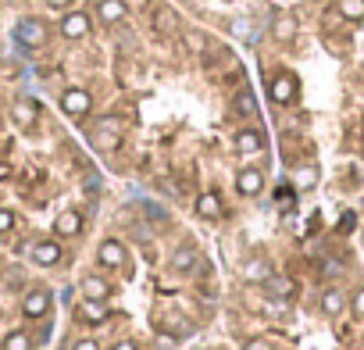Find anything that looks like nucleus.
Returning <instances> with one entry per match:
<instances>
[{"label":"nucleus","mask_w":364,"mask_h":350,"mask_svg":"<svg viewBox=\"0 0 364 350\" xmlns=\"http://www.w3.org/2000/svg\"><path fill=\"white\" fill-rule=\"evenodd\" d=\"M350 311H353V318H360V322H364V286H360V290H353V297H350Z\"/></svg>","instance_id":"393cba45"},{"label":"nucleus","mask_w":364,"mask_h":350,"mask_svg":"<svg viewBox=\"0 0 364 350\" xmlns=\"http://www.w3.org/2000/svg\"><path fill=\"white\" fill-rule=\"evenodd\" d=\"M222 211H225V208H222V197H218L215 190H208V193L197 197V215H200L204 222H218Z\"/></svg>","instance_id":"ddd939ff"},{"label":"nucleus","mask_w":364,"mask_h":350,"mask_svg":"<svg viewBox=\"0 0 364 350\" xmlns=\"http://www.w3.org/2000/svg\"><path fill=\"white\" fill-rule=\"evenodd\" d=\"M175 339H178L175 332H161V336H157V343H161V346H175Z\"/></svg>","instance_id":"2f4dec72"},{"label":"nucleus","mask_w":364,"mask_h":350,"mask_svg":"<svg viewBox=\"0 0 364 350\" xmlns=\"http://www.w3.org/2000/svg\"><path fill=\"white\" fill-rule=\"evenodd\" d=\"M15 40L22 43V47H43L47 43V22L43 18H22L18 26H15Z\"/></svg>","instance_id":"7ed1b4c3"},{"label":"nucleus","mask_w":364,"mask_h":350,"mask_svg":"<svg viewBox=\"0 0 364 350\" xmlns=\"http://www.w3.org/2000/svg\"><path fill=\"white\" fill-rule=\"evenodd\" d=\"M72 350H100V343H97V339H90V336H82V339H75V343H72Z\"/></svg>","instance_id":"cd10ccee"},{"label":"nucleus","mask_w":364,"mask_h":350,"mask_svg":"<svg viewBox=\"0 0 364 350\" xmlns=\"http://www.w3.org/2000/svg\"><path fill=\"white\" fill-rule=\"evenodd\" d=\"M111 350H139V346H136V343H132V339H118V343H114V346H111Z\"/></svg>","instance_id":"473e14b6"},{"label":"nucleus","mask_w":364,"mask_h":350,"mask_svg":"<svg viewBox=\"0 0 364 350\" xmlns=\"http://www.w3.org/2000/svg\"><path fill=\"white\" fill-rule=\"evenodd\" d=\"M50 304H54L50 290H29V293L22 297V314H26L29 322L47 318V314H50Z\"/></svg>","instance_id":"39448f33"},{"label":"nucleus","mask_w":364,"mask_h":350,"mask_svg":"<svg viewBox=\"0 0 364 350\" xmlns=\"http://www.w3.org/2000/svg\"><path fill=\"white\" fill-rule=\"evenodd\" d=\"M314 179H318L314 168H311V171H300V186H314Z\"/></svg>","instance_id":"7c9ffc66"},{"label":"nucleus","mask_w":364,"mask_h":350,"mask_svg":"<svg viewBox=\"0 0 364 350\" xmlns=\"http://www.w3.org/2000/svg\"><path fill=\"white\" fill-rule=\"evenodd\" d=\"M154 22H157V29H171V26H175V11H168V8H161V11L154 15Z\"/></svg>","instance_id":"a878e982"},{"label":"nucleus","mask_w":364,"mask_h":350,"mask_svg":"<svg viewBox=\"0 0 364 350\" xmlns=\"http://www.w3.org/2000/svg\"><path fill=\"white\" fill-rule=\"evenodd\" d=\"M336 11L346 22H364V0H336Z\"/></svg>","instance_id":"412c9836"},{"label":"nucleus","mask_w":364,"mask_h":350,"mask_svg":"<svg viewBox=\"0 0 364 350\" xmlns=\"http://www.w3.org/2000/svg\"><path fill=\"white\" fill-rule=\"evenodd\" d=\"M243 350H272V343H268V339H247Z\"/></svg>","instance_id":"c756f323"},{"label":"nucleus","mask_w":364,"mask_h":350,"mask_svg":"<svg viewBox=\"0 0 364 350\" xmlns=\"http://www.w3.org/2000/svg\"><path fill=\"white\" fill-rule=\"evenodd\" d=\"M197 261H200V254H197L193 243H182V247L171 254V268H175V272H193Z\"/></svg>","instance_id":"f3484780"},{"label":"nucleus","mask_w":364,"mask_h":350,"mask_svg":"<svg viewBox=\"0 0 364 350\" xmlns=\"http://www.w3.org/2000/svg\"><path fill=\"white\" fill-rule=\"evenodd\" d=\"M272 36H275V40H282V43H289V40L296 36V22H293L289 15H279V18L272 22Z\"/></svg>","instance_id":"4be33fe9"},{"label":"nucleus","mask_w":364,"mask_h":350,"mask_svg":"<svg viewBox=\"0 0 364 350\" xmlns=\"http://www.w3.org/2000/svg\"><path fill=\"white\" fill-rule=\"evenodd\" d=\"M72 4V0H47V8H54V11H65Z\"/></svg>","instance_id":"72a5a7b5"},{"label":"nucleus","mask_w":364,"mask_h":350,"mask_svg":"<svg viewBox=\"0 0 364 350\" xmlns=\"http://www.w3.org/2000/svg\"><path fill=\"white\" fill-rule=\"evenodd\" d=\"M82 297H86V300H104V304H107L111 282H107L104 275H86V279H82Z\"/></svg>","instance_id":"dca6fc26"},{"label":"nucleus","mask_w":364,"mask_h":350,"mask_svg":"<svg viewBox=\"0 0 364 350\" xmlns=\"http://www.w3.org/2000/svg\"><path fill=\"white\" fill-rule=\"evenodd\" d=\"M97 18L104 26H118V22L129 18V4H125V0H100V4H97Z\"/></svg>","instance_id":"9b49d317"},{"label":"nucleus","mask_w":364,"mask_h":350,"mask_svg":"<svg viewBox=\"0 0 364 350\" xmlns=\"http://www.w3.org/2000/svg\"><path fill=\"white\" fill-rule=\"evenodd\" d=\"M236 190H240L243 197H261V190H264V171H261V168H240V171H236Z\"/></svg>","instance_id":"1a4fd4ad"},{"label":"nucleus","mask_w":364,"mask_h":350,"mask_svg":"<svg viewBox=\"0 0 364 350\" xmlns=\"http://www.w3.org/2000/svg\"><path fill=\"white\" fill-rule=\"evenodd\" d=\"M61 36L65 40H86L90 36V15L86 11H68L61 18Z\"/></svg>","instance_id":"9d476101"},{"label":"nucleus","mask_w":364,"mask_h":350,"mask_svg":"<svg viewBox=\"0 0 364 350\" xmlns=\"http://www.w3.org/2000/svg\"><path fill=\"white\" fill-rule=\"evenodd\" d=\"M90 143H93L100 154H114V150L122 147V125H118L114 118H104L100 125H93Z\"/></svg>","instance_id":"f257e3e1"},{"label":"nucleus","mask_w":364,"mask_h":350,"mask_svg":"<svg viewBox=\"0 0 364 350\" xmlns=\"http://www.w3.org/2000/svg\"><path fill=\"white\" fill-rule=\"evenodd\" d=\"M29 254H33V261H36L40 268H54V265H61V258H65V250H61L58 240H36Z\"/></svg>","instance_id":"423d86ee"},{"label":"nucleus","mask_w":364,"mask_h":350,"mask_svg":"<svg viewBox=\"0 0 364 350\" xmlns=\"http://www.w3.org/2000/svg\"><path fill=\"white\" fill-rule=\"evenodd\" d=\"M186 43H190V47H197V51H200V47H204V43H208V40H204V36H200V33H193V36H190V40H186Z\"/></svg>","instance_id":"f704fd0d"},{"label":"nucleus","mask_w":364,"mask_h":350,"mask_svg":"<svg viewBox=\"0 0 364 350\" xmlns=\"http://www.w3.org/2000/svg\"><path fill=\"white\" fill-rule=\"evenodd\" d=\"M75 314L82 318V322H90V325H100V322H107V304L104 300H79V307H75Z\"/></svg>","instance_id":"4468645a"},{"label":"nucleus","mask_w":364,"mask_h":350,"mask_svg":"<svg viewBox=\"0 0 364 350\" xmlns=\"http://www.w3.org/2000/svg\"><path fill=\"white\" fill-rule=\"evenodd\" d=\"M232 33H236V36H243V40H254V26H247L243 18H236V22H232Z\"/></svg>","instance_id":"bb28decb"},{"label":"nucleus","mask_w":364,"mask_h":350,"mask_svg":"<svg viewBox=\"0 0 364 350\" xmlns=\"http://www.w3.org/2000/svg\"><path fill=\"white\" fill-rule=\"evenodd\" d=\"M0 350H36V339L26 329H11L4 339H0Z\"/></svg>","instance_id":"6ab92c4d"},{"label":"nucleus","mask_w":364,"mask_h":350,"mask_svg":"<svg viewBox=\"0 0 364 350\" xmlns=\"http://www.w3.org/2000/svg\"><path fill=\"white\" fill-rule=\"evenodd\" d=\"M11 122H15L18 129H33V125L40 122V104L29 100V97H18V100L11 104Z\"/></svg>","instance_id":"6e6552de"},{"label":"nucleus","mask_w":364,"mask_h":350,"mask_svg":"<svg viewBox=\"0 0 364 350\" xmlns=\"http://www.w3.org/2000/svg\"><path fill=\"white\" fill-rule=\"evenodd\" d=\"M268 93H272V100H275V104H293V100H296V93H300V83H296V75H293V72H279V75H272Z\"/></svg>","instance_id":"20e7f679"},{"label":"nucleus","mask_w":364,"mask_h":350,"mask_svg":"<svg viewBox=\"0 0 364 350\" xmlns=\"http://www.w3.org/2000/svg\"><path fill=\"white\" fill-rule=\"evenodd\" d=\"M54 233L65 236V240H68V236H79V233H82V215H79V211H61V215L54 218Z\"/></svg>","instance_id":"2eb2a0df"},{"label":"nucleus","mask_w":364,"mask_h":350,"mask_svg":"<svg viewBox=\"0 0 364 350\" xmlns=\"http://www.w3.org/2000/svg\"><path fill=\"white\" fill-rule=\"evenodd\" d=\"M243 275L254 279V282H264V279H268V265H264V261H250V265L243 268Z\"/></svg>","instance_id":"5701e85b"},{"label":"nucleus","mask_w":364,"mask_h":350,"mask_svg":"<svg viewBox=\"0 0 364 350\" xmlns=\"http://www.w3.org/2000/svg\"><path fill=\"white\" fill-rule=\"evenodd\" d=\"M97 261H100V268H122L129 261V250H125L122 240H104L97 247Z\"/></svg>","instance_id":"0eeeda50"},{"label":"nucleus","mask_w":364,"mask_h":350,"mask_svg":"<svg viewBox=\"0 0 364 350\" xmlns=\"http://www.w3.org/2000/svg\"><path fill=\"white\" fill-rule=\"evenodd\" d=\"M15 222H18V218H15L11 208H0V236H8V233L15 229Z\"/></svg>","instance_id":"b1692460"},{"label":"nucleus","mask_w":364,"mask_h":350,"mask_svg":"<svg viewBox=\"0 0 364 350\" xmlns=\"http://www.w3.org/2000/svg\"><path fill=\"white\" fill-rule=\"evenodd\" d=\"M343 307H346V293H343V290H325V293H321V311H325V314L336 318V314H343Z\"/></svg>","instance_id":"aec40b11"},{"label":"nucleus","mask_w":364,"mask_h":350,"mask_svg":"<svg viewBox=\"0 0 364 350\" xmlns=\"http://www.w3.org/2000/svg\"><path fill=\"white\" fill-rule=\"evenodd\" d=\"M236 107H240L243 115H250V111H254V97H247V93H243V97L236 100Z\"/></svg>","instance_id":"c85d7f7f"},{"label":"nucleus","mask_w":364,"mask_h":350,"mask_svg":"<svg viewBox=\"0 0 364 350\" xmlns=\"http://www.w3.org/2000/svg\"><path fill=\"white\" fill-rule=\"evenodd\" d=\"M61 111L68 115V118H86L90 111H93V97H90V90H82V86H68L65 93H61Z\"/></svg>","instance_id":"f03ea898"},{"label":"nucleus","mask_w":364,"mask_h":350,"mask_svg":"<svg viewBox=\"0 0 364 350\" xmlns=\"http://www.w3.org/2000/svg\"><path fill=\"white\" fill-rule=\"evenodd\" d=\"M232 143H236L240 154H261L264 150V132L261 129H240Z\"/></svg>","instance_id":"f8f14e48"},{"label":"nucleus","mask_w":364,"mask_h":350,"mask_svg":"<svg viewBox=\"0 0 364 350\" xmlns=\"http://www.w3.org/2000/svg\"><path fill=\"white\" fill-rule=\"evenodd\" d=\"M264 286H268V293L279 297V300H293V297H296V282H293L289 275H268Z\"/></svg>","instance_id":"a211bd4d"}]
</instances>
